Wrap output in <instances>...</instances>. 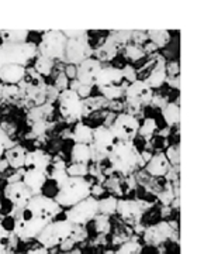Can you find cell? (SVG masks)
Returning <instances> with one entry per match:
<instances>
[{
  "mask_svg": "<svg viewBox=\"0 0 211 254\" xmlns=\"http://www.w3.org/2000/svg\"><path fill=\"white\" fill-rule=\"evenodd\" d=\"M62 208L54 198H49L44 193L34 195L24 208L20 210L16 218L13 233L21 242H30L37 239L38 235L51 222L58 218Z\"/></svg>",
  "mask_w": 211,
  "mask_h": 254,
  "instance_id": "1",
  "label": "cell"
},
{
  "mask_svg": "<svg viewBox=\"0 0 211 254\" xmlns=\"http://www.w3.org/2000/svg\"><path fill=\"white\" fill-rule=\"evenodd\" d=\"M107 160L114 173L129 175L139 168V151L132 141H117Z\"/></svg>",
  "mask_w": 211,
  "mask_h": 254,
  "instance_id": "2",
  "label": "cell"
},
{
  "mask_svg": "<svg viewBox=\"0 0 211 254\" xmlns=\"http://www.w3.org/2000/svg\"><path fill=\"white\" fill-rule=\"evenodd\" d=\"M92 182L86 178L69 177L62 187L58 188L55 195V202L61 208H72L76 203L82 202L90 196Z\"/></svg>",
  "mask_w": 211,
  "mask_h": 254,
  "instance_id": "3",
  "label": "cell"
},
{
  "mask_svg": "<svg viewBox=\"0 0 211 254\" xmlns=\"http://www.w3.org/2000/svg\"><path fill=\"white\" fill-rule=\"evenodd\" d=\"M58 103H59V113L66 123H78L84 116H87L84 100L75 91L65 89L59 92Z\"/></svg>",
  "mask_w": 211,
  "mask_h": 254,
  "instance_id": "4",
  "label": "cell"
},
{
  "mask_svg": "<svg viewBox=\"0 0 211 254\" xmlns=\"http://www.w3.org/2000/svg\"><path fill=\"white\" fill-rule=\"evenodd\" d=\"M74 230V225L69 223L66 219H56L54 222H51L45 229L38 235L37 243L45 247L46 250L51 249H58V246L61 245L64 240L69 239Z\"/></svg>",
  "mask_w": 211,
  "mask_h": 254,
  "instance_id": "5",
  "label": "cell"
},
{
  "mask_svg": "<svg viewBox=\"0 0 211 254\" xmlns=\"http://www.w3.org/2000/svg\"><path fill=\"white\" fill-rule=\"evenodd\" d=\"M116 143H117V140L113 136L109 127L103 126V125L94 127L92 144H90L93 163L99 164L103 160H106L107 155L111 153V150L114 148Z\"/></svg>",
  "mask_w": 211,
  "mask_h": 254,
  "instance_id": "6",
  "label": "cell"
},
{
  "mask_svg": "<svg viewBox=\"0 0 211 254\" xmlns=\"http://www.w3.org/2000/svg\"><path fill=\"white\" fill-rule=\"evenodd\" d=\"M65 219L76 226H84L86 223L92 222L93 219L99 215V206H97V199L92 196L86 198L82 202L76 203L72 208L66 209L64 212Z\"/></svg>",
  "mask_w": 211,
  "mask_h": 254,
  "instance_id": "7",
  "label": "cell"
},
{
  "mask_svg": "<svg viewBox=\"0 0 211 254\" xmlns=\"http://www.w3.org/2000/svg\"><path fill=\"white\" fill-rule=\"evenodd\" d=\"M109 128L117 141H132L138 136L139 122L131 113H119Z\"/></svg>",
  "mask_w": 211,
  "mask_h": 254,
  "instance_id": "8",
  "label": "cell"
},
{
  "mask_svg": "<svg viewBox=\"0 0 211 254\" xmlns=\"http://www.w3.org/2000/svg\"><path fill=\"white\" fill-rule=\"evenodd\" d=\"M66 41L68 38L62 34V31H48L42 36L41 43L38 46L40 55L46 57L49 60L62 57L65 54Z\"/></svg>",
  "mask_w": 211,
  "mask_h": 254,
  "instance_id": "9",
  "label": "cell"
},
{
  "mask_svg": "<svg viewBox=\"0 0 211 254\" xmlns=\"http://www.w3.org/2000/svg\"><path fill=\"white\" fill-rule=\"evenodd\" d=\"M7 64H17L21 66H26L36 55H37V47L31 43H23V44H3L1 46Z\"/></svg>",
  "mask_w": 211,
  "mask_h": 254,
  "instance_id": "10",
  "label": "cell"
},
{
  "mask_svg": "<svg viewBox=\"0 0 211 254\" xmlns=\"http://www.w3.org/2000/svg\"><path fill=\"white\" fill-rule=\"evenodd\" d=\"M124 95L129 106L138 109L144 105L151 103V100L154 98V91L142 79H137L127 85Z\"/></svg>",
  "mask_w": 211,
  "mask_h": 254,
  "instance_id": "11",
  "label": "cell"
},
{
  "mask_svg": "<svg viewBox=\"0 0 211 254\" xmlns=\"http://www.w3.org/2000/svg\"><path fill=\"white\" fill-rule=\"evenodd\" d=\"M3 195H4V199L9 200L11 203V206H13L11 212L19 210V213L20 210L27 205L28 200L34 196V193L23 181L7 184L4 190H3Z\"/></svg>",
  "mask_w": 211,
  "mask_h": 254,
  "instance_id": "12",
  "label": "cell"
},
{
  "mask_svg": "<svg viewBox=\"0 0 211 254\" xmlns=\"http://www.w3.org/2000/svg\"><path fill=\"white\" fill-rule=\"evenodd\" d=\"M103 65L99 60L96 58H86L82 63L76 65V81L81 85H86V86H94L96 85V79L97 75L100 72Z\"/></svg>",
  "mask_w": 211,
  "mask_h": 254,
  "instance_id": "13",
  "label": "cell"
},
{
  "mask_svg": "<svg viewBox=\"0 0 211 254\" xmlns=\"http://www.w3.org/2000/svg\"><path fill=\"white\" fill-rule=\"evenodd\" d=\"M172 235H173L172 225H169L168 222H159L144 230V240L149 245L158 246L170 239Z\"/></svg>",
  "mask_w": 211,
  "mask_h": 254,
  "instance_id": "14",
  "label": "cell"
},
{
  "mask_svg": "<svg viewBox=\"0 0 211 254\" xmlns=\"http://www.w3.org/2000/svg\"><path fill=\"white\" fill-rule=\"evenodd\" d=\"M51 158H52V155L48 154L46 151L41 150V148H36V150L27 151L24 170H34V171H41V173L48 174Z\"/></svg>",
  "mask_w": 211,
  "mask_h": 254,
  "instance_id": "15",
  "label": "cell"
},
{
  "mask_svg": "<svg viewBox=\"0 0 211 254\" xmlns=\"http://www.w3.org/2000/svg\"><path fill=\"white\" fill-rule=\"evenodd\" d=\"M116 213L120 218L126 222H128L129 225H137L141 220V216L144 215L142 209L139 206L138 200L123 199L117 202V210Z\"/></svg>",
  "mask_w": 211,
  "mask_h": 254,
  "instance_id": "16",
  "label": "cell"
},
{
  "mask_svg": "<svg viewBox=\"0 0 211 254\" xmlns=\"http://www.w3.org/2000/svg\"><path fill=\"white\" fill-rule=\"evenodd\" d=\"M123 83H124V78H123V72L120 68L103 66L97 75L94 86L101 89V88H110V86H121Z\"/></svg>",
  "mask_w": 211,
  "mask_h": 254,
  "instance_id": "17",
  "label": "cell"
},
{
  "mask_svg": "<svg viewBox=\"0 0 211 254\" xmlns=\"http://www.w3.org/2000/svg\"><path fill=\"white\" fill-rule=\"evenodd\" d=\"M166 79H168V73H166L165 61H164V58H158V60H155V64L152 65V68L144 76L142 81L154 91V89L161 88L166 82Z\"/></svg>",
  "mask_w": 211,
  "mask_h": 254,
  "instance_id": "18",
  "label": "cell"
},
{
  "mask_svg": "<svg viewBox=\"0 0 211 254\" xmlns=\"http://www.w3.org/2000/svg\"><path fill=\"white\" fill-rule=\"evenodd\" d=\"M65 54L71 63L78 65V64L82 63L83 60L89 58V46H87V43L81 41V37L79 38H69L66 41Z\"/></svg>",
  "mask_w": 211,
  "mask_h": 254,
  "instance_id": "19",
  "label": "cell"
},
{
  "mask_svg": "<svg viewBox=\"0 0 211 254\" xmlns=\"http://www.w3.org/2000/svg\"><path fill=\"white\" fill-rule=\"evenodd\" d=\"M26 75V66L17 64H6L0 68V82L3 85H19Z\"/></svg>",
  "mask_w": 211,
  "mask_h": 254,
  "instance_id": "20",
  "label": "cell"
},
{
  "mask_svg": "<svg viewBox=\"0 0 211 254\" xmlns=\"http://www.w3.org/2000/svg\"><path fill=\"white\" fill-rule=\"evenodd\" d=\"M145 170L152 177H165L170 171V164L165 157V153H156L145 165Z\"/></svg>",
  "mask_w": 211,
  "mask_h": 254,
  "instance_id": "21",
  "label": "cell"
},
{
  "mask_svg": "<svg viewBox=\"0 0 211 254\" xmlns=\"http://www.w3.org/2000/svg\"><path fill=\"white\" fill-rule=\"evenodd\" d=\"M46 180H48V174L41 173V171H34V170H24L23 178H21V181L27 185L34 195L41 193Z\"/></svg>",
  "mask_w": 211,
  "mask_h": 254,
  "instance_id": "22",
  "label": "cell"
},
{
  "mask_svg": "<svg viewBox=\"0 0 211 254\" xmlns=\"http://www.w3.org/2000/svg\"><path fill=\"white\" fill-rule=\"evenodd\" d=\"M26 154H27V151L21 145H14V147H11V148L4 151V160L7 161L10 168L19 171V170L24 168Z\"/></svg>",
  "mask_w": 211,
  "mask_h": 254,
  "instance_id": "23",
  "label": "cell"
},
{
  "mask_svg": "<svg viewBox=\"0 0 211 254\" xmlns=\"http://www.w3.org/2000/svg\"><path fill=\"white\" fill-rule=\"evenodd\" d=\"M72 140L75 141V144L90 145L93 140V128L83 122H78L72 131Z\"/></svg>",
  "mask_w": 211,
  "mask_h": 254,
  "instance_id": "24",
  "label": "cell"
},
{
  "mask_svg": "<svg viewBox=\"0 0 211 254\" xmlns=\"http://www.w3.org/2000/svg\"><path fill=\"white\" fill-rule=\"evenodd\" d=\"M71 158H72V163L87 165V164L92 161V150H90V145L74 144L72 150H71Z\"/></svg>",
  "mask_w": 211,
  "mask_h": 254,
  "instance_id": "25",
  "label": "cell"
},
{
  "mask_svg": "<svg viewBox=\"0 0 211 254\" xmlns=\"http://www.w3.org/2000/svg\"><path fill=\"white\" fill-rule=\"evenodd\" d=\"M0 38L4 44H23L28 38L27 30H3L0 31Z\"/></svg>",
  "mask_w": 211,
  "mask_h": 254,
  "instance_id": "26",
  "label": "cell"
},
{
  "mask_svg": "<svg viewBox=\"0 0 211 254\" xmlns=\"http://www.w3.org/2000/svg\"><path fill=\"white\" fill-rule=\"evenodd\" d=\"M162 118L165 120L166 126L170 127V128L179 123V105H177V102L166 103L162 108Z\"/></svg>",
  "mask_w": 211,
  "mask_h": 254,
  "instance_id": "27",
  "label": "cell"
},
{
  "mask_svg": "<svg viewBox=\"0 0 211 254\" xmlns=\"http://www.w3.org/2000/svg\"><path fill=\"white\" fill-rule=\"evenodd\" d=\"M17 242L19 239L14 233H9L4 230V227L1 225V216H0V254L9 253L11 247H16Z\"/></svg>",
  "mask_w": 211,
  "mask_h": 254,
  "instance_id": "28",
  "label": "cell"
},
{
  "mask_svg": "<svg viewBox=\"0 0 211 254\" xmlns=\"http://www.w3.org/2000/svg\"><path fill=\"white\" fill-rule=\"evenodd\" d=\"M117 196L114 195H109L106 198H100L97 200V206H99V215H104V216H110L113 213H116L117 210Z\"/></svg>",
  "mask_w": 211,
  "mask_h": 254,
  "instance_id": "29",
  "label": "cell"
},
{
  "mask_svg": "<svg viewBox=\"0 0 211 254\" xmlns=\"http://www.w3.org/2000/svg\"><path fill=\"white\" fill-rule=\"evenodd\" d=\"M96 54H97V58L96 60H99V61H110L113 60L116 55H117V40H109L107 43H104V46H101L97 51H96Z\"/></svg>",
  "mask_w": 211,
  "mask_h": 254,
  "instance_id": "30",
  "label": "cell"
},
{
  "mask_svg": "<svg viewBox=\"0 0 211 254\" xmlns=\"http://www.w3.org/2000/svg\"><path fill=\"white\" fill-rule=\"evenodd\" d=\"M158 130V123L154 118L144 119L142 123H139V128H138V136H141L145 140H151L152 137L156 134Z\"/></svg>",
  "mask_w": 211,
  "mask_h": 254,
  "instance_id": "31",
  "label": "cell"
},
{
  "mask_svg": "<svg viewBox=\"0 0 211 254\" xmlns=\"http://www.w3.org/2000/svg\"><path fill=\"white\" fill-rule=\"evenodd\" d=\"M34 71L40 75V76H48L54 69V60H49L46 57L38 55L36 63H34Z\"/></svg>",
  "mask_w": 211,
  "mask_h": 254,
  "instance_id": "32",
  "label": "cell"
},
{
  "mask_svg": "<svg viewBox=\"0 0 211 254\" xmlns=\"http://www.w3.org/2000/svg\"><path fill=\"white\" fill-rule=\"evenodd\" d=\"M52 112H54V108H52V105L51 103H42V105H38L37 108H34V109L30 110V113H28V118L31 119L33 122H40V120H44L45 122V119L49 116V115H52Z\"/></svg>",
  "mask_w": 211,
  "mask_h": 254,
  "instance_id": "33",
  "label": "cell"
},
{
  "mask_svg": "<svg viewBox=\"0 0 211 254\" xmlns=\"http://www.w3.org/2000/svg\"><path fill=\"white\" fill-rule=\"evenodd\" d=\"M141 252H142L141 243L134 239H129L119 246V249L116 250V254H141Z\"/></svg>",
  "mask_w": 211,
  "mask_h": 254,
  "instance_id": "34",
  "label": "cell"
},
{
  "mask_svg": "<svg viewBox=\"0 0 211 254\" xmlns=\"http://www.w3.org/2000/svg\"><path fill=\"white\" fill-rule=\"evenodd\" d=\"M100 93L103 95V98L106 100H109V102H117V100L124 95V92H126V88H124V85H121V86H110V88H101L99 89Z\"/></svg>",
  "mask_w": 211,
  "mask_h": 254,
  "instance_id": "35",
  "label": "cell"
},
{
  "mask_svg": "<svg viewBox=\"0 0 211 254\" xmlns=\"http://www.w3.org/2000/svg\"><path fill=\"white\" fill-rule=\"evenodd\" d=\"M94 220V230L97 232V235H109L111 230L110 222H109V216H104V215H97Z\"/></svg>",
  "mask_w": 211,
  "mask_h": 254,
  "instance_id": "36",
  "label": "cell"
},
{
  "mask_svg": "<svg viewBox=\"0 0 211 254\" xmlns=\"http://www.w3.org/2000/svg\"><path fill=\"white\" fill-rule=\"evenodd\" d=\"M66 174L69 177H75V178H84L86 175H89V165L72 163L66 167Z\"/></svg>",
  "mask_w": 211,
  "mask_h": 254,
  "instance_id": "37",
  "label": "cell"
},
{
  "mask_svg": "<svg viewBox=\"0 0 211 254\" xmlns=\"http://www.w3.org/2000/svg\"><path fill=\"white\" fill-rule=\"evenodd\" d=\"M148 37L151 40V43L156 47H164L169 43V33L168 31H149Z\"/></svg>",
  "mask_w": 211,
  "mask_h": 254,
  "instance_id": "38",
  "label": "cell"
},
{
  "mask_svg": "<svg viewBox=\"0 0 211 254\" xmlns=\"http://www.w3.org/2000/svg\"><path fill=\"white\" fill-rule=\"evenodd\" d=\"M103 187H104V190H110V192L117 193V195H123V193H124V190H123V184H121V181H120L119 178H116L114 175L106 178Z\"/></svg>",
  "mask_w": 211,
  "mask_h": 254,
  "instance_id": "39",
  "label": "cell"
},
{
  "mask_svg": "<svg viewBox=\"0 0 211 254\" xmlns=\"http://www.w3.org/2000/svg\"><path fill=\"white\" fill-rule=\"evenodd\" d=\"M124 55H126V58H128L129 61L135 63V61L142 60L145 57V53L142 51V48L137 46H127L124 50Z\"/></svg>",
  "mask_w": 211,
  "mask_h": 254,
  "instance_id": "40",
  "label": "cell"
},
{
  "mask_svg": "<svg viewBox=\"0 0 211 254\" xmlns=\"http://www.w3.org/2000/svg\"><path fill=\"white\" fill-rule=\"evenodd\" d=\"M68 178H69V175L66 174V170H51V171H48V180H52L55 182L58 188L62 187Z\"/></svg>",
  "mask_w": 211,
  "mask_h": 254,
  "instance_id": "41",
  "label": "cell"
},
{
  "mask_svg": "<svg viewBox=\"0 0 211 254\" xmlns=\"http://www.w3.org/2000/svg\"><path fill=\"white\" fill-rule=\"evenodd\" d=\"M87 237H89V233H87L86 227H84V226H76V225H74V230H72L71 239L74 240L76 245H78V243H82V242H84V240H86Z\"/></svg>",
  "mask_w": 211,
  "mask_h": 254,
  "instance_id": "42",
  "label": "cell"
},
{
  "mask_svg": "<svg viewBox=\"0 0 211 254\" xmlns=\"http://www.w3.org/2000/svg\"><path fill=\"white\" fill-rule=\"evenodd\" d=\"M165 157L168 158L169 164H172L174 167L179 165V145L177 144H172L168 147L166 150Z\"/></svg>",
  "mask_w": 211,
  "mask_h": 254,
  "instance_id": "43",
  "label": "cell"
},
{
  "mask_svg": "<svg viewBox=\"0 0 211 254\" xmlns=\"http://www.w3.org/2000/svg\"><path fill=\"white\" fill-rule=\"evenodd\" d=\"M121 72H123V78H124V81L127 79L129 83L138 79L137 69H135L134 66H131V65H126V66L121 69Z\"/></svg>",
  "mask_w": 211,
  "mask_h": 254,
  "instance_id": "44",
  "label": "cell"
},
{
  "mask_svg": "<svg viewBox=\"0 0 211 254\" xmlns=\"http://www.w3.org/2000/svg\"><path fill=\"white\" fill-rule=\"evenodd\" d=\"M19 85H3V98H4V99L16 98V96H19Z\"/></svg>",
  "mask_w": 211,
  "mask_h": 254,
  "instance_id": "45",
  "label": "cell"
},
{
  "mask_svg": "<svg viewBox=\"0 0 211 254\" xmlns=\"http://www.w3.org/2000/svg\"><path fill=\"white\" fill-rule=\"evenodd\" d=\"M68 86H69V79L66 78V75L64 72H61L58 76H56L55 79V88L56 91H65V89H68Z\"/></svg>",
  "mask_w": 211,
  "mask_h": 254,
  "instance_id": "46",
  "label": "cell"
},
{
  "mask_svg": "<svg viewBox=\"0 0 211 254\" xmlns=\"http://www.w3.org/2000/svg\"><path fill=\"white\" fill-rule=\"evenodd\" d=\"M49 167H51V170H66L68 164H66V161H65L62 157H59V155H54V157L51 158V164H49Z\"/></svg>",
  "mask_w": 211,
  "mask_h": 254,
  "instance_id": "47",
  "label": "cell"
},
{
  "mask_svg": "<svg viewBox=\"0 0 211 254\" xmlns=\"http://www.w3.org/2000/svg\"><path fill=\"white\" fill-rule=\"evenodd\" d=\"M104 192H106V190H104L103 184H100V182L92 184V188H90V196H92V198L99 200L101 196L104 195Z\"/></svg>",
  "mask_w": 211,
  "mask_h": 254,
  "instance_id": "48",
  "label": "cell"
},
{
  "mask_svg": "<svg viewBox=\"0 0 211 254\" xmlns=\"http://www.w3.org/2000/svg\"><path fill=\"white\" fill-rule=\"evenodd\" d=\"M45 131H46V123L44 122V120H40V122H34V123H33L31 133H34L37 137L42 136Z\"/></svg>",
  "mask_w": 211,
  "mask_h": 254,
  "instance_id": "49",
  "label": "cell"
},
{
  "mask_svg": "<svg viewBox=\"0 0 211 254\" xmlns=\"http://www.w3.org/2000/svg\"><path fill=\"white\" fill-rule=\"evenodd\" d=\"M58 249H59V252H61V253H66V252H71V250L76 249V243H75L74 240L69 237V239L64 240L61 245L58 246Z\"/></svg>",
  "mask_w": 211,
  "mask_h": 254,
  "instance_id": "50",
  "label": "cell"
},
{
  "mask_svg": "<svg viewBox=\"0 0 211 254\" xmlns=\"http://www.w3.org/2000/svg\"><path fill=\"white\" fill-rule=\"evenodd\" d=\"M158 198L162 200V202H164L165 205H169V203H170V202L173 200V190H170V188H168V190H162V192H161V193L158 195Z\"/></svg>",
  "mask_w": 211,
  "mask_h": 254,
  "instance_id": "51",
  "label": "cell"
},
{
  "mask_svg": "<svg viewBox=\"0 0 211 254\" xmlns=\"http://www.w3.org/2000/svg\"><path fill=\"white\" fill-rule=\"evenodd\" d=\"M76 93L82 98L83 100L87 99V98H90V93H92V86H86V85H81L79 83V86H78V89H76Z\"/></svg>",
  "mask_w": 211,
  "mask_h": 254,
  "instance_id": "52",
  "label": "cell"
},
{
  "mask_svg": "<svg viewBox=\"0 0 211 254\" xmlns=\"http://www.w3.org/2000/svg\"><path fill=\"white\" fill-rule=\"evenodd\" d=\"M152 153L148 151V150H144V151H139V167H145L148 164V161L152 158Z\"/></svg>",
  "mask_w": 211,
  "mask_h": 254,
  "instance_id": "53",
  "label": "cell"
},
{
  "mask_svg": "<svg viewBox=\"0 0 211 254\" xmlns=\"http://www.w3.org/2000/svg\"><path fill=\"white\" fill-rule=\"evenodd\" d=\"M26 254H49V250H46L45 247H42V246L37 243V245L31 246Z\"/></svg>",
  "mask_w": 211,
  "mask_h": 254,
  "instance_id": "54",
  "label": "cell"
},
{
  "mask_svg": "<svg viewBox=\"0 0 211 254\" xmlns=\"http://www.w3.org/2000/svg\"><path fill=\"white\" fill-rule=\"evenodd\" d=\"M64 73L66 75V78H68L69 81H74V79H76V66H74V65H68Z\"/></svg>",
  "mask_w": 211,
  "mask_h": 254,
  "instance_id": "55",
  "label": "cell"
},
{
  "mask_svg": "<svg viewBox=\"0 0 211 254\" xmlns=\"http://www.w3.org/2000/svg\"><path fill=\"white\" fill-rule=\"evenodd\" d=\"M7 64V60H6V54H4V51H3V48L0 46V68L3 66V65H6Z\"/></svg>",
  "mask_w": 211,
  "mask_h": 254,
  "instance_id": "56",
  "label": "cell"
},
{
  "mask_svg": "<svg viewBox=\"0 0 211 254\" xmlns=\"http://www.w3.org/2000/svg\"><path fill=\"white\" fill-rule=\"evenodd\" d=\"M7 168H9V164H7V161L4 158H1L0 160V173H4Z\"/></svg>",
  "mask_w": 211,
  "mask_h": 254,
  "instance_id": "57",
  "label": "cell"
},
{
  "mask_svg": "<svg viewBox=\"0 0 211 254\" xmlns=\"http://www.w3.org/2000/svg\"><path fill=\"white\" fill-rule=\"evenodd\" d=\"M170 130H172L170 127L166 126L164 130H159V133H158V134H159V136H162V137H168V136H169V131H170Z\"/></svg>",
  "mask_w": 211,
  "mask_h": 254,
  "instance_id": "58",
  "label": "cell"
},
{
  "mask_svg": "<svg viewBox=\"0 0 211 254\" xmlns=\"http://www.w3.org/2000/svg\"><path fill=\"white\" fill-rule=\"evenodd\" d=\"M61 254H82V252H81L79 249H74V250H71V252H66V253H61Z\"/></svg>",
  "mask_w": 211,
  "mask_h": 254,
  "instance_id": "59",
  "label": "cell"
},
{
  "mask_svg": "<svg viewBox=\"0 0 211 254\" xmlns=\"http://www.w3.org/2000/svg\"><path fill=\"white\" fill-rule=\"evenodd\" d=\"M3 155H4V147L0 144V160L3 158Z\"/></svg>",
  "mask_w": 211,
  "mask_h": 254,
  "instance_id": "60",
  "label": "cell"
},
{
  "mask_svg": "<svg viewBox=\"0 0 211 254\" xmlns=\"http://www.w3.org/2000/svg\"><path fill=\"white\" fill-rule=\"evenodd\" d=\"M103 254H116V252L114 250H106Z\"/></svg>",
  "mask_w": 211,
  "mask_h": 254,
  "instance_id": "61",
  "label": "cell"
},
{
  "mask_svg": "<svg viewBox=\"0 0 211 254\" xmlns=\"http://www.w3.org/2000/svg\"><path fill=\"white\" fill-rule=\"evenodd\" d=\"M6 254H20V253H10L9 252V253H6Z\"/></svg>",
  "mask_w": 211,
  "mask_h": 254,
  "instance_id": "62",
  "label": "cell"
}]
</instances>
